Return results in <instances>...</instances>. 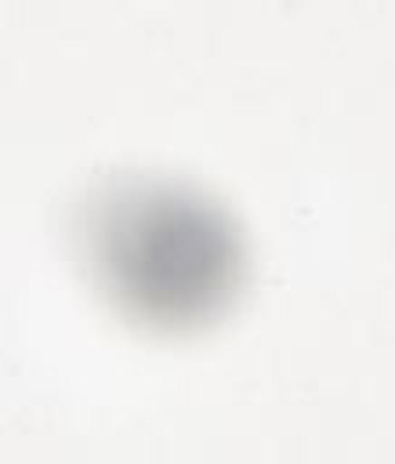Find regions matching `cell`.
Segmentation results:
<instances>
[{
    "label": "cell",
    "instance_id": "obj_1",
    "mask_svg": "<svg viewBox=\"0 0 395 464\" xmlns=\"http://www.w3.org/2000/svg\"><path fill=\"white\" fill-rule=\"evenodd\" d=\"M80 243L98 286L145 323H192L236 290L243 243L232 218L203 192L120 174L91 188Z\"/></svg>",
    "mask_w": 395,
    "mask_h": 464
}]
</instances>
